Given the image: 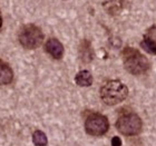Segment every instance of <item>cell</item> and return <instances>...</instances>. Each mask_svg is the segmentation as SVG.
Wrapping results in <instances>:
<instances>
[{
	"label": "cell",
	"mask_w": 156,
	"mask_h": 146,
	"mask_svg": "<svg viewBox=\"0 0 156 146\" xmlns=\"http://www.w3.org/2000/svg\"><path fill=\"white\" fill-rule=\"evenodd\" d=\"M124 67L134 76L143 75L150 69V62L145 56L133 47H125L122 52Z\"/></svg>",
	"instance_id": "obj_1"
},
{
	"label": "cell",
	"mask_w": 156,
	"mask_h": 146,
	"mask_svg": "<svg viewBox=\"0 0 156 146\" xmlns=\"http://www.w3.org/2000/svg\"><path fill=\"white\" fill-rule=\"evenodd\" d=\"M33 143L35 146H47L48 138L42 130H36L33 134Z\"/></svg>",
	"instance_id": "obj_12"
},
{
	"label": "cell",
	"mask_w": 156,
	"mask_h": 146,
	"mask_svg": "<svg viewBox=\"0 0 156 146\" xmlns=\"http://www.w3.org/2000/svg\"><path fill=\"white\" fill-rule=\"evenodd\" d=\"M109 130L107 117L99 113L89 114L85 119V130L88 135L94 137L103 136Z\"/></svg>",
	"instance_id": "obj_5"
},
{
	"label": "cell",
	"mask_w": 156,
	"mask_h": 146,
	"mask_svg": "<svg viewBox=\"0 0 156 146\" xmlns=\"http://www.w3.org/2000/svg\"><path fill=\"white\" fill-rule=\"evenodd\" d=\"M79 57L85 64L90 62L94 59V50L91 48V44L88 40H83L79 46Z\"/></svg>",
	"instance_id": "obj_10"
},
{
	"label": "cell",
	"mask_w": 156,
	"mask_h": 146,
	"mask_svg": "<svg viewBox=\"0 0 156 146\" xmlns=\"http://www.w3.org/2000/svg\"><path fill=\"white\" fill-rule=\"evenodd\" d=\"M93 75L89 70H80L75 76V83L80 87H89L93 84Z\"/></svg>",
	"instance_id": "obj_11"
},
{
	"label": "cell",
	"mask_w": 156,
	"mask_h": 146,
	"mask_svg": "<svg viewBox=\"0 0 156 146\" xmlns=\"http://www.w3.org/2000/svg\"><path fill=\"white\" fill-rule=\"evenodd\" d=\"M116 128L122 135L135 136L142 132L143 122L137 114L125 113L118 117L116 122Z\"/></svg>",
	"instance_id": "obj_4"
},
{
	"label": "cell",
	"mask_w": 156,
	"mask_h": 146,
	"mask_svg": "<svg viewBox=\"0 0 156 146\" xmlns=\"http://www.w3.org/2000/svg\"><path fill=\"white\" fill-rule=\"evenodd\" d=\"M2 27V17H1V15H0V28Z\"/></svg>",
	"instance_id": "obj_14"
},
{
	"label": "cell",
	"mask_w": 156,
	"mask_h": 146,
	"mask_svg": "<svg viewBox=\"0 0 156 146\" xmlns=\"http://www.w3.org/2000/svg\"><path fill=\"white\" fill-rule=\"evenodd\" d=\"M128 96V87L120 80L113 79L105 83L101 88V98L108 106L123 103Z\"/></svg>",
	"instance_id": "obj_2"
},
{
	"label": "cell",
	"mask_w": 156,
	"mask_h": 146,
	"mask_svg": "<svg viewBox=\"0 0 156 146\" xmlns=\"http://www.w3.org/2000/svg\"><path fill=\"white\" fill-rule=\"evenodd\" d=\"M45 35L38 26L34 23L23 25L18 31V40L26 49H37L42 45Z\"/></svg>",
	"instance_id": "obj_3"
},
{
	"label": "cell",
	"mask_w": 156,
	"mask_h": 146,
	"mask_svg": "<svg viewBox=\"0 0 156 146\" xmlns=\"http://www.w3.org/2000/svg\"><path fill=\"white\" fill-rule=\"evenodd\" d=\"M103 7H104L105 11L108 15L116 16L123 10L124 0H104L103 1Z\"/></svg>",
	"instance_id": "obj_9"
},
{
	"label": "cell",
	"mask_w": 156,
	"mask_h": 146,
	"mask_svg": "<svg viewBox=\"0 0 156 146\" xmlns=\"http://www.w3.org/2000/svg\"><path fill=\"white\" fill-rule=\"evenodd\" d=\"M45 50L49 56L57 60L62 58L65 52L62 44L57 38H49L45 44Z\"/></svg>",
	"instance_id": "obj_7"
},
{
	"label": "cell",
	"mask_w": 156,
	"mask_h": 146,
	"mask_svg": "<svg viewBox=\"0 0 156 146\" xmlns=\"http://www.w3.org/2000/svg\"><path fill=\"white\" fill-rule=\"evenodd\" d=\"M13 80V72L11 67L5 62L0 60V86L11 84Z\"/></svg>",
	"instance_id": "obj_8"
},
{
	"label": "cell",
	"mask_w": 156,
	"mask_h": 146,
	"mask_svg": "<svg viewBox=\"0 0 156 146\" xmlns=\"http://www.w3.org/2000/svg\"><path fill=\"white\" fill-rule=\"evenodd\" d=\"M112 146H122V140L120 137L114 136L112 138Z\"/></svg>",
	"instance_id": "obj_13"
},
{
	"label": "cell",
	"mask_w": 156,
	"mask_h": 146,
	"mask_svg": "<svg viewBox=\"0 0 156 146\" xmlns=\"http://www.w3.org/2000/svg\"><path fill=\"white\" fill-rule=\"evenodd\" d=\"M140 46L148 54L156 55V26L150 27L144 35Z\"/></svg>",
	"instance_id": "obj_6"
}]
</instances>
